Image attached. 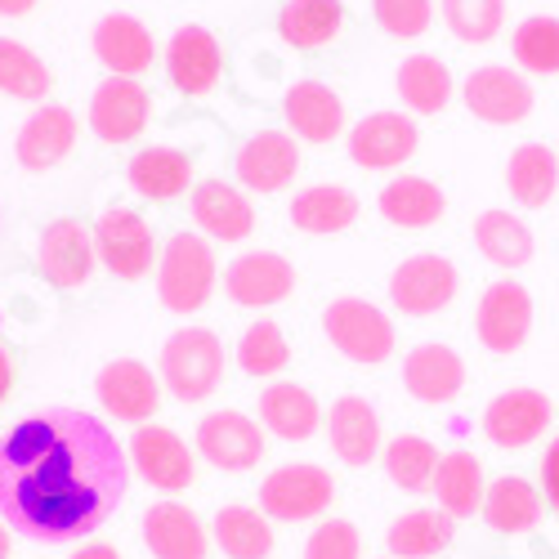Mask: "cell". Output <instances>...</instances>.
<instances>
[{"mask_svg": "<svg viewBox=\"0 0 559 559\" xmlns=\"http://www.w3.org/2000/svg\"><path fill=\"white\" fill-rule=\"evenodd\" d=\"M126 497V452L90 412L45 407L0 439V520L32 542L99 533Z\"/></svg>", "mask_w": 559, "mask_h": 559, "instance_id": "cell-1", "label": "cell"}, {"mask_svg": "<svg viewBox=\"0 0 559 559\" xmlns=\"http://www.w3.org/2000/svg\"><path fill=\"white\" fill-rule=\"evenodd\" d=\"M224 381V345L211 328H183L162 345V385L179 403H206Z\"/></svg>", "mask_w": 559, "mask_h": 559, "instance_id": "cell-2", "label": "cell"}, {"mask_svg": "<svg viewBox=\"0 0 559 559\" xmlns=\"http://www.w3.org/2000/svg\"><path fill=\"white\" fill-rule=\"evenodd\" d=\"M215 287V251L202 233H175L157 260V296L170 313H198Z\"/></svg>", "mask_w": 559, "mask_h": 559, "instance_id": "cell-3", "label": "cell"}, {"mask_svg": "<svg viewBox=\"0 0 559 559\" xmlns=\"http://www.w3.org/2000/svg\"><path fill=\"white\" fill-rule=\"evenodd\" d=\"M322 332L328 341L362 367H381L394 354V322L381 305H371L362 296H341L322 309Z\"/></svg>", "mask_w": 559, "mask_h": 559, "instance_id": "cell-4", "label": "cell"}, {"mask_svg": "<svg viewBox=\"0 0 559 559\" xmlns=\"http://www.w3.org/2000/svg\"><path fill=\"white\" fill-rule=\"evenodd\" d=\"M336 484L322 465L309 461H292V465H277L273 475H264L260 484V510L269 520H283V524H300V520H318L322 510L332 506Z\"/></svg>", "mask_w": 559, "mask_h": 559, "instance_id": "cell-5", "label": "cell"}, {"mask_svg": "<svg viewBox=\"0 0 559 559\" xmlns=\"http://www.w3.org/2000/svg\"><path fill=\"white\" fill-rule=\"evenodd\" d=\"M456 287H461L456 264L435 251H416L390 273V300L407 318H430V313L448 309Z\"/></svg>", "mask_w": 559, "mask_h": 559, "instance_id": "cell-6", "label": "cell"}, {"mask_svg": "<svg viewBox=\"0 0 559 559\" xmlns=\"http://www.w3.org/2000/svg\"><path fill=\"white\" fill-rule=\"evenodd\" d=\"M95 251L108 264V273H117L121 283H139V277L157 264L153 224L130 206H112L95 224Z\"/></svg>", "mask_w": 559, "mask_h": 559, "instance_id": "cell-7", "label": "cell"}, {"mask_svg": "<svg viewBox=\"0 0 559 559\" xmlns=\"http://www.w3.org/2000/svg\"><path fill=\"white\" fill-rule=\"evenodd\" d=\"M475 332H479V345L492 349V354L524 349V341L533 332V296H528V287L510 283V277H506V283H492L479 296Z\"/></svg>", "mask_w": 559, "mask_h": 559, "instance_id": "cell-8", "label": "cell"}, {"mask_svg": "<svg viewBox=\"0 0 559 559\" xmlns=\"http://www.w3.org/2000/svg\"><path fill=\"white\" fill-rule=\"evenodd\" d=\"M219 72H224V50H219V36L211 27H179L166 45V76L179 95L189 99H206L211 90L219 85Z\"/></svg>", "mask_w": 559, "mask_h": 559, "instance_id": "cell-9", "label": "cell"}, {"mask_svg": "<svg viewBox=\"0 0 559 559\" xmlns=\"http://www.w3.org/2000/svg\"><path fill=\"white\" fill-rule=\"evenodd\" d=\"M198 452L215 465V471H251V465H260L264 456V426L255 421V416L247 412H211L206 421L198 426Z\"/></svg>", "mask_w": 559, "mask_h": 559, "instance_id": "cell-10", "label": "cell"}, {"mask_svg": "<svg viewBox=\"0 0 559 559\" xmlns=\"http://www.w3.org/2000/svg\"><path fill=\"white\" fill-rule=\"evenodd\" d=\"M461 99L488 126H515L533 112V85L515 68L488 63V68H475L471 76H465Z\"/></svg>", "mask_w": 559, "mask_h": 559, "instance_id": "cell-11", "label": "cell"}, {"mask_svg": "<svg viewBox=\"0 0 559 559\" xmlns=\"http://www.w3.org/2000/svg\"><path fill=\"white\" fill-rule=\"evenodd\" d=\"M95 260H99L95 233H90L81 219H55L50 228L40 233L36 264L55 287H63V292L85 287V277L95 273Z\"/></svg>", "mask_w": 559, "mask_h": 559, "instance_id": "cell-12", "label": "cell"}, {"mask_svg": "<svg viewBox=\"0 0 559 559\" xmlns=\"http://www.w3.org/2000/svg\"><path fill=\"white\" fill-rule=\"evenodd\" d=\"M95 394H99V403H104L108 416H117V421H130V426L148 421V416L162 407V381L139 358L108 362L99 377H95Z\"/></svg>", "mask_w": 559, "mask_h": 559, "instance_id": "cell-13", "label": "cell"}, {"mask_svg": "<svg viewBox=\"0 0 559 559\" xmlns=\"http://www.w3.org/2000/svg\"><path fill=\"white\" fill-rule=\"evenodd\" d=\"M416 144H421V130L403 112H371L349 130V157L362 170H390L403 166Z\"/></svg>", "mask_w": 559, "mask_h": 559, "instance_id": "cell-14", "label": "cell"}, {"mask_svg": "<svg viewBox=\"0 0 559 559\" xmlns=\"http://www.w3.org/2000/svg\"><path fill=\"white\" fill-rule=\"evenodd\" d=\"M233 166H238V179L251 193H277L300 170V144L296 134H283V130H255L238 148Z\"/></svg>", "mask_w": 559, "mask_h": 559, "instance_id": "cell-15", "label": "cell"}, {"mask_svg": "<svg viewBox=\"0 0 559 559\" xmlns=\"http://www.w3.org/2000/svg\"><path fill=\"white\" fill-rule=\"evenodd\" d=\"M148 126V90L130 76H108L90 95V130L104 144H130Z\"/></svg>", "mask_w": 559, "mask_h": 559, "instance_id": "cell-16", "label": "cell"}, {"mask_svg": "<svg viewBox=\"0 0 559 559\" xmlns=\"http://www.w3.org/2000/svg\"><path fill=\"white\" fill-rule=\"evenodd\" d=\"M550 416H555V407H550V399L542 390H506L484 412V435H488V443H497L506 452L510 448H528L533 439L546 435Z\"/></svg>", "mask_w": 559, "mask_h": 559, "instance_id": "cell-17", "label": "cell"}, {"mask_svg": "<svg viewBox=\"0 0 559 559\" xmlns=\"http://www.w3.org/2000/svg\"><path fill=\"white\" fill-rule=\"evenodd\" d=\"M76 112L63 108V104H45L36 108L23 126H19V139H14V153H19V166L23 170H55L72 148H76Z\"/></svg>", "mask_w": 559, "mask_h": 559, "instance_id": "cell-18", "label": "cell"}, {"mask_svg": "<svg viewBox=\"0 0 559 559\" xmlns=\"http://www.w3.org/2000/svg\"><path fill=\"white\" fill-rule=\"evenodd\" d=\"M224 287H228L233 300L247 305V309H269V305H283L292 296L296 269L277 251H247V255H238L228 264Z\"/></svg>", "mask_w": 559, "mask_h": 559, "instance_id": "cell-19", "label": "cell"}, {"mask_svg": "<svg viewBox=\"0 0 559 559\" xmlns=\"http://www.w3.org/2000/svg\"><path fill=\"white\" fill-rule=\"evenodd\" d=\"M134 471L162 492H183L193 484V452L166 426H139L130 439Z\"/></svg>", "mask_w": 559, "mask_h": 559, "instance_id": "cell-20", "label": "cell"}, {"mask_svg": "<svg viewBox=\"0 0 559 559\" xmlns=\"http://www.w3.org/2000/svg\"><path fill=\"white\" fill-rule=\"evenodd\" d=\"M95 59L112 72V76H144L153 68V55H157V45H153V32L139 23L134 14H104L95 23Z\"/></svg>", "mask_w": 559, "mask_h": 559, "instance_id": "cell-21", "label": "cell"}, {"mask_svg": "<svg viewBox=\"0 0 559 559\" xmlns=\"http://www.w3.org/2000/svg\"><path fill=\"white\" fill-rule=\"evenodd\" d=\"M144 542L153 559H206L211 550L206 524L179 501H157L144 510Z\"/></svg>", "mask_w": 559, "mask_h": 559, "instance_id": "cell-22", "label": "cell"}, {"mask_svg": "<svg viewBox=\"0 0 559 559\" xmlns=\"http://www.w3.org/2000/svg\"><path fill=\"white\" fill-rule=\"evenodd\" d=\"M328 443L345 465H371L381 456V416L362 394H345L328 412Z\"/></svg>", "mask_w": 559, "mask_h": 559, "instance_id": "cell-23", "label": "cell"}, {"mask_svg": "<svg viewBox=\"0 0 559 559\" xmlns=\"http://www.w3.org/2000/svg\"><path fill=\"white\" fill-rule=\"evenodd\" d=\"M283 112H287L292 134L305 139V144H332L345 130V104L336 90L322 81H296L283 99Z\"/></svg>", "mask_w": 559, "mask_h": 559, "instance_id": "cell-24", "label": "cell"}, {"mask_svg": "<svg viewBox=\"0 0 559 559\" xmlns=\"http://www.w3.org/2000/svg\"><path fill=\"white\" fill-rule=\"evenodd\" d=\"M189 211H193V224L206 233V238H215V242H242L247 233L255 228L251 202L233 189V183H224V179L198 183L193 198H189Z\"/></svg>", "mask_w": 559, "mask_h": 559, "instance_id": "cell-25", "label": "cell"}, {"mask_svg": "<svg viewBox=\"0 0 559 559\" xmlns=\"http://www.w3.org/2000/svg\"><path fill=\"white\" fill-rule=\"evenodd\" d=\"M465 385V362L452 345H416L403 358V390L421 403H452Z\"/></svg>", "mask_w": 559, "mask_h": 559, "instance_id": "cell-26", "label": "cell"}, {"mask_svg": "<svg viewBox=\"0 0 559 559\" xmlns=\"http://www.w3.org/2000/svg\"><path fill=\"white\" fill-rule=\"evenodd\" d=\"M130 189L148 202H175L193 189V162L189 153L179 148H166V144H153L144 153L130 157Z\"/></svg>", "mask_w": 559, "mask_h": 559, "instance_id": "cell-27", "label": "cell"}, {"mask_svg": "<svg viewBox=\"0 0 559 559\" xmlns=\"http://www.w3.org/2000/svg\"><path fill=\"white\" fill-rule=\"evenodd\" d=\"M479 515L488 520L492 533H506V537L533 533L542 524V515H546V497H542V488H533L520 475H501L497 484H488Z\"/></svg>", "mask_w": 559, "mask_h": 559, "instance_id": "cell-28", "label": "cell"}, {"mask_svg": "<svg viewBox=\"0 0 559 559\" xmlns=\"http://www.w3.org/2000/svg\"><path fill=\"white\" fill-rule=\"evenodd\" d=\"M435 497H439V510L448 520H471L475 510H484V465L475 452H443L439 456V471H435Z\"/></svg>", "mask_w": 559, "mask_h": 559, "instance_id": "cell-29", "label": "cell"}, {"mask_svg": "<svg viewBox=\"0 0 559 559\" xmlns=\"http://www.w3.org/2000/svg\"><path fill=\"white\" fill-rule=\"evenodd\" d=\"M377 206L399 228H430V224L443 219L448 198H443L439 183L426 179V175H399V179H390L385 189H381Z\"/></svg>", "mask_w": 559, "mask_h": 559, "instance_id": "cell-30", "label": "cell"}, {"mask_svg": "<svg viewBox=\"0 0 559 559\" xmlns=\"http://www.w3.org/2000/svg\"><path fill=\"white\" fill-rule=\"evenodd\" d=\"M318 421H322V412H318V399L305 390V385H269L260 394V426L277 439H287V443H305L318 435Z\"/></svg>", "mask_w": 559, "mask_h": 559, "instance_id": "cell-31", "label": "cell"}, {"mask_svg": "<svg viewBox=\"0 0 559 559\" xmlns=\"http://www.w3.org/2000/svg\"><path fill=\"white\" fill-rule=\"evenodd\" d=\"M506 189L524 211L550 206L559 189V153H550L546 144H520L506 162Z\"/></svg>", "mask_w": 559, "mask_h": 559, "instance_id": "cell-32", "label": "cell"}, {"mask_svg": "<svg viewBox=\"0 0 559 559\" xmlns=\"http://www.w3.org/2000/svg\"><path fill=\"white\" fill-rule=\"evenodd\" d=\"M358 198L345 189V183H313V189H300L292 198V224L300 233H345L358 224Z\"/></svg>", "mask_w": 559, "mask_h": 559, "instance_id": "cell-33", "label": "cell"}, {"mask_svg": "<svg viewBox=\"0 0 559 559\" xmlns=\"http://www.w3.org/2000/svg\"><path fill=\"white\" fill-rule=\"evenodd\" d=\"M475 247L497 269H524L537 255L533 228L520 215H510V211H484L475 219Z\"/></svg>", "mask_w": 559, "mask_h": 559, "instance_id": "cell-34", "label": "cell"}, {"mask_svg": "<svg viewBox=\"0 0 559 559\" xmlns=\"http://www.w3.org/2000/svg\"><path fill=\"white\" fill-rule=\"evenodd\" d=\"M345 27V5L341 0H287L283 14H277V32L296 50H322L332 45Z\"/></svg>", "mask_w": 559, "mask_h": 559, "instance_id": "cell-35", "label": "cell"}, {"mask_svg": "<svg viewBox=\"0 0 559 559\" xmlns=\"http://www.w3.org/2000/svg\"><path fill=\"white\" fill-rule=\"evenodd\" d=\"M394 85H399V99H403L416 117H435V112H443L448 99H452V72H448V63L435 59V55H407V59L399 63Z\"/></svg>", "mask_w": 559, "mask_h": 559, "instance_id": "cell-36", "label": "cell"}, {"mask_svg": "<svg viewBox=\"0 0 559 559\" xmlns=\"http://www.w3.org/2000/svg\"><path fill=\"white\" fill-rule=\"evenodd\" d=\"M452 533H456V520H448L443 510H407V515L390 524L385 546L394 559H430L452 546Z\"/></svg>", "mask_w": 559, "mask_h": 559, "instance_id": "cell-37", "label": "cell"}, {"mask_svg": "<svg viewBox=\"0 0 559 559\" xmlns=\"http://www.w3.org/2000/svg\"><path fill=\"white\" fill-rule=\"evenodd\" d=\"M211 533L228 559H269L273 550V524L264 510H251V506H219Z\"/></svg>", "mask_w": 559, "mask_h": 559, "instance_id": "cell-38", "label": "cell"}, {"mask_svg": "<svg viewBox=\"0 0 559 559\" xmlns=\"http://www.w3.org/2000/svg\"><path fill=\"white\" fill-rule=\"evenodd\" d=\"M439 448L421 435H399L381 448V465H385V475L390 484H399L403 492H426L435 484V471H439Z\"/></svg>", "mask_w": 559, "mask_h": 559, "instance_id": "cell-39", "label": "cell"}, {"mask_svg": "<svg viewBox=\"0 0 559 559\" xmlns=\"http://www.w3.org/2000/svg\"><path fill=\"white\" fill-rule=\"evenodd\" d=\"M50 85H55L50 68H45L23 40L0 36V95L36 104V99L50 95Z\"/></svg>", "mask_w": 559, "mask_h": 559, "instance_id": "cell-40", "label": "cell"}, {"mask_svg": "<svg viewBox=\"0 0 559 559\" xmlns=\"http://www.w3.org/2000/svg\"><path fill=\"white\" fill-rule=\"evenodd\" d=\"M510 55H515L520 72L533 76H555L559 72V19L555 14H533L510 36Z\"/></svg>", "mask_w": 559, "mask_h": 559, "instance_id": "cell-41", "label": "cell"}, {"mask_svg": "<svg viewBox=\"0 0 559 559\" xmlns=\"http://www.w3.org/2000/svg\"><path fill=\"white\" fill-rule=\"evenodd\" d=\"M287 362H292V345H287V336H283L277 322L260 318V322H251V328L242 332V341H238V367L247 371V377H277Z\"/></svg>", "mask_w": 559, "mask_h": 559, "instance_id": "cell-42", "label": "cell"}, {"mask_svg": "<svg viewBox=\"0 0 559 559\" xmlns=\"http://www.w3.org/2000/svg\"><path fill=\"white\" fill-rule=\"evenodd\" d=\"M443 23L465 45H488L506 27V0H439Z\"/></svg>", "mask_w": 559, "mask_h": 559, "instance_id": "cell-43", "label": "cell"}, {"mask_svg": "<svg viewBox=\"0 0 559 559\" xmlns=\"http://www.w3.org/2000/svg\"><path fill=\"white\" fill-rule=\"evenodd\" d=\"M377 27L394 40H416L435 23V0H371Z\"/></svg>", "mask_w": 559, "mask_h": 559, "instance_id": "cell-44", "label": "cell"}, {"mask_svg": "<svg viewBox=\"0 0 559 559\" xmlns=\"http://www.w3.org/2000/svg\"><path fill=\"white\" fill-rule=\"evenodd\" d=\"M358 555H362V537L349 520H322L305 542V559H358Z\"/></svg>", "mask_w": 559, "mask_h": 559, "instance_id": "cell-45", "label": "cell"}, {"mask_svg": "<svg viewBox=\"0 0 559 559\" xmlns=\"http://www.w3.org/2000/svg\"><path fill=\"white\" fill-rule=\"evenodd\" d=\"M542 497L550 510H559V439H550V448L542 456Z\"/></svg>", "mask_w": 559, "mask_h": 559, "instance_id": "cell-46", "label": "cell"}, {"mask_svg": "<svg viewBox=\"0 0 559 559\" xmlns=\"http://www.w3.org/2000/svg\"><path fill=\"white\" fill-rule=\"evenodd\" d=\"M68 559H121V555H117V546H108V542H90V546H81V550L68 555Z\"/></svg>", "mask_w": 559, "mask_h": 559, "instance_id": "cell-47", "label": "cell"}, {"mask_svg": "<svg viewBox=\"0 0 559 559\" xmlns=\"http://www.w3.org/2000/svg\"><path fill=\"white\" fill-rule=\"evenodd\" d=\"M10 385H14V358H10V349H5V345H0V403H5Z\"/></svg>", "mask_w": 559, "mask_h": 559, "instance_id": "cell-48", "label": "cell"}, {"mask_svg": "<svg viewBox=\"0 0 559 559\" xmlns=\"http://www.w3.org/2000/svg\"><path fill=\"white\" fill-rule=\"evenodd\" d=\"M32 5H36V0H0V14H5V19H23Z\"/></svg>", "mask_w": 559, "mask_h": 559, "instance_id": "cell-49", "label": "cell"}, {"mask_svg": "<svg viewBox=\"0 0 559 559\" xmlns=\"http://www.w3.org/2000/svg\"><path fill=\"white\" fill-rule=\"evenodd\" d=\"M0 559H10V528L0 524Z\"/></svg>", "mask_w": 559, "mask_h": 559, "instance_id": "cell-50", "label": "cell"}, {"mask_svg": "<svg viewBox=\"0 0 559 559\" xmlns=\"http://www.w3.org/2000/svg\"><path fill=\"white\" fill-rule=\"evenodd\" d=\"M385 559H394V555H385Z\"/></svg>", "mask_w": 559, "mask_h": 559, "instance_id": "cell-51", "label": "cell"}]
</instances>
